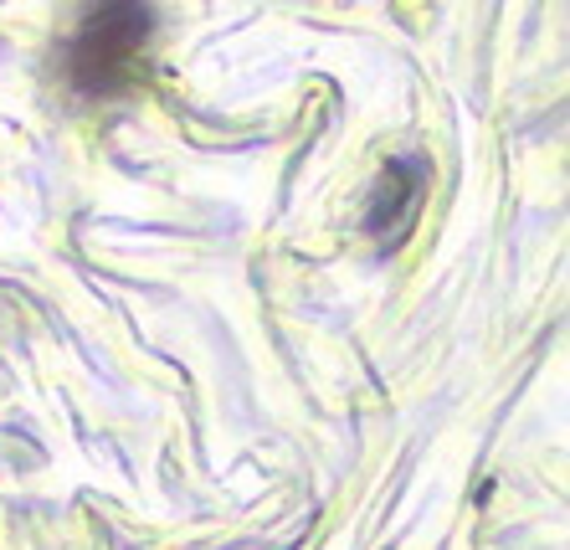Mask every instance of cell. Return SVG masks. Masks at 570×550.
<instances>
[{
  "label": "cell",
  "mask_w": 570,
  "mask_h": 550,
  "mask_svg": "<svg viewBox=\"0 0 570 550\" xmlns=\"http://www.w3.org/2000/svg\"><path fill=\"white\" fill-rule=\"evenodd\" d=\"M155 11L149 0H98L62 41V78L78 98H114L134 88L145 62Z\"/></svg>",
  "instance_id": "cell-1"
},
{
  "label": "cell",
  "mask_w": 570,
  "mask_h": 550,
  "mask_svg": "<svg viewBox=\"0 0 570 550\" xmlns=\"http://www.w3.org/2000/svg\"><path fill=\"white\" fill-rule=\"evenodd\" d=\"M422 196H426V165L416 160V155L391 160L385 165V180H381V202H375V212H371V227L385 212H401V227L412 232L416 212H422Z\"/></svg>",
  "instance_id": "cell-2"
}]
</instances>
